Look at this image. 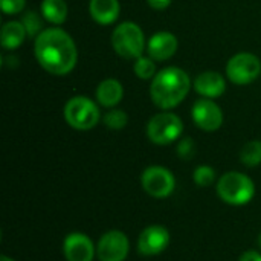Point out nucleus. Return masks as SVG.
I'll return each mask as SVG.
<instances>
[{
	"label": "nucleus",
	"instance_id": "4be33fe9",
	"mask_svg": "<svg viewBox=\"0 0 261 261\" xmlns=\"http://www.w3.org/2000/svg\"><path fill=\"white\" fill-rule=\"evenodd\" d=\"M102 122L107 128L112 130H122L128 122V115L121 109H110L102 118Z\"/></svg>",
	"mask_w": 261,
	"mask_h": 261
},
{
	"label": "nucleus",
	"instance_id": "39448f33",
	"mask_svg": "<svg viewBox=\"0 0 261 261\" xmlns=\"http://www.w3.org/2000/svg\"><path fill=\"white\" fill-rule=\"evenodd\" d=\"M64 119L75 130H90L99 119L101 113L95 101L87 96H72L64 106Z\"/></svg>",
	"mask_w": 261,
	"mask_h": 261
},
{
	"label": "nucleus",
	"instance_id": "20e7f679",
	"mask_svg": "<svg viewBox=\"0 0 261 261\" xmlns=\"http://www.w3.org/2000/svg\"><path fill=\"white\" fill-rule=\"evenodd\" d=\"M112 47L124 60H136L144 55L147 47L145 35L135 21H122L112 32Z\"/></svg>",
	"mask_w": 261,
	"mask_h": 261
},
{
	"label": "nucleus",
	"instance_id": "cd10ccee",
	"mask_svg": "<svg viewBox=\"0 0 261 261\" xmlns=\"http://www.w3.org/2000/svg\"><path fill=\"white\" fill-rule=\"evenodd\" d=\"M0 261H15V260L9 258V257H6V255H2V257H0Z\"/></svg>",
	"mask_w": 261,
	"mask_h": 261
},
{
	"label": "nucleus",
	"instance_id": "393cba45",
	"mask_svg": "<svg viewBox=\"0 0 261 261\" xmlns=\"http://www.w3.org/2000/svg\"><path fill=\"white\" fill-rule=\"evenodd\" d=\"M0 5L6 15H14V14H20L24 9L26 0H0Z\"/></svg>",
	"mask_w": 261,
	"mask_h": 261
},
{
	"label": "nucleus",
	"instance_id": "dca6fc26",
	"mask_svg": "<svg viewBox=\"0 0 261 261\" xmlns=\"http://www.w3.org/2000/svg\"><path fill=\"white\" fill-rule=\"evenodd\" d=\"M122 96H124V87L115 78H107L101 81L95 92V98L98 104L106 109H115V106H118L122 101Z\"/></svg>",
	"mask_w": 261,
	"mask_h": 261
},
{
	"label": "nucleus",
	"instance_id": "2eb2a0df",
	"mask_svg": "<svg viewBox=\"0 0 261 261\" xmlns=\"http://www.w3.org/2000/svg\"><path fill=\"white\" fill-rule=\"evenodd\" d=\"M89 12L98 24L107 26L118 20L121 5L119 0H90Z\"/></svg>",
	"mask_w": 261,
	"mask_h": 261
},
{
	"label": "nucleus",
	"instance_id": "c85d7f7f",
	"mask_svg": "<svg viewBox=\"0 0 261 261\" xmlns=\"http://www.w3.org/2000/svg\"><path fill=\"white\" fill-rule=\"evenodd\" d=\"M258 248L261 249V234H260V237H258Z\"/></svg>",
	"mask_w": 261,
	"mask_h": 261
},
{
	"label": "nucleus",
	"instance_id": "b1692460",
	"mask_svg": "<svg viewBox=\"0 0 261 261\" xmlns=\"http://www.w3.org/2000/svg\"><path fill=\"white\" fill-rule=\"evenodd\" d=\"M176 151H177V156L180 159L190 161V159H193V156L196 153V144H194V141L190 136H184V138L179 139Z\"/></svg>",
	"mask_w": 261,
	"mask_h": 261
},
{
	"label": "nucleus",
	"instance_id": "f03ea898",
	"mask_svg": "<svg viewBox=\"0 0 261 261\" xmlns=\"http://www.w3.org/2000/svg\"><path fill=\"white\" fill-rule=\"evenodd\" d=\"M191 78L190 75L176 66L161 69L151 80L150 96L156 107L162 110H171L177 107L190 93Z\"/></svg>",
	"mask_w": 261,
	"mask_h": 261
},
{
	"label": "nucleus",
	"instance_id": "ddd939ff",
	"mask_svg": "<svg viewBox=\"0 0 261 261\" xmlns=\"http://www.w3.org/2000/svg\"><path fill=\"white\" fill-rule=\"evenodd\" d=\"M179 47V41L174 34L168 31H159L153 34L147 41V54L154 61L170 60Z\"/></svg>",
	"mask_w": 261,
	"mask_h": 261
},
{
	"label": "nucleus",
	"instance_id": "412c9836",
	"mask_svg": "<svg viewBox=\"0 0 261 261\" xmlns=\"http://www.w3.org/2000/svg\"><path fill=\"white\" fill-rule=\"evenodd\" d=\"M43 20H44V17L40 15L38 12H35V11H28V12L23 14V17H21L20 21L23 23L28 37H38V35L44 31V29H43Z\"/></svg>",
	"mask_w": 261,
	"mask_h": 261
},
{
	"label": "nucleus",
	"instance_id": "4468645a",
	"mask_svg": "<svg viewBox=\"0 0 261 261\" xmlns=\"http://www.w3.org/2000/svg\"><path fill=\"white\" fill-rule=\"evenodd\" d=\"M194 90L203 98H219L226 90L225 78L216 70H205L199 73L193 83Z\"/></svg>",
	"mask_w": 261,
	"mask_h": 261
},
{
	"label": "nucleus",
	"instance_id": "423d86ee",
	"mask_svg": "<svg viewBox=\"0 0 261 261\" xmlns=\"http://www.w3.org/2000/svg\"><path fill=\"white\" fill-rule=\"evenodd\" d=\"M147 136L156 145H170L180 139L184 133L182 119L171 112H161L154 115L147 124Z\"/></svg>",
	"mask_w": 261,
	"mask_h": 261
},
{
	"label": "nucleus",
	"instance_id": "0eeeda50",
	"mask_svg": "<svg viewBox=\"0 0 261 261\" xmlns=\"http://www.w3.org/2000/svg\"><path fill=\"white\" fill-rule=\"evenodd\" d=\"M141 185L148 196L154 199H167L176 190V177L168 168L151 165L142 171Z\"/></svg>",
	"mask_w": 261,
	"mask_h": 261
},
{
	"label": "nucleus",
	"instance_id": "bb28decb",
	"mask_svg": "<svg viewBox=\"0 0 261 261\" xmlns=\"http://www.w3.org/2000/svg\"><path fill=\"white\" fill-rule=\"evenodd\" d=\"M239 261H261V252L258 251H246L240 255Z\"/></svg>",
	"mask_w": 261,
	"mask_h": 261
},
{
	"label": "nucleus",
	"instance_id": "1a4fd4ad",
	"mask_svg": "<svg viewBox=\"0 0 261 261\" xmlns=\"http://www.w3.org/2000/svg\"><path fill=\"white\" fill-rule=\"evenodd\" d=\"M130 252L128 237L118 229L107 231L96 245V257L99 261H124Z\"/></svg>",
	"mask_w": 261,
	"mask_h": 261
},
{
	"label": "nucleus",
	"instance_id": "f8f14e48",
	"mask_svg": "<svg viewBox=\"0 0 261 261\" xmlns=\"http://www.w3.org/2000/svg\"><path fill=\"white\" fill-rule=\"evenodd\" d=\"M63 254L67 261H93L96 257V246L89 236L70 232L63 240Z\"/></svg>",
	"mask_w": 261,
	"mask_h": 261
},
{
	"label": "nucleus",
	"instance_id": "a878e982",
	"mask_svg": "<svg viewBox=\"0 0 261 261\" xmlns=\"http://www.w3.org/2000/svg\"><path fill=\"white\" fill-rule=\"evenodd\" d=\"M173 0H147V3L150 5V8L156 9V11H162L167 9L171 5Z\"/></svg>",
	"mask_w": 261,
	"mask_h": 261
},
{
	"label": "nucleus",
	"instance_id": "6ab92c4d",
	"mask_svg": "<svg viewBox=\"0 0 261 261\" xmlns=\"http://www.w3.org/2000/svg\"><path fill=\"white\" fill-rule=\"evenodd\" d=\"M240 162L246 167H257L261 164V141H249L240 151Z\"/></svg>",
	"mask_w": 261,
	"mask_h": 261
},
{
	"label": "nucleus",
	"instance_id": "f257e3e1",
	"mask_svg": "<svg viewBox=\"0 0 261 261\" xmlns=\"http://www.w3.org/2000/svg\"><path fill=\"white\" fill-rule=\"evenodd\" d=\"M34 54L38 64L52 75H67L78 60L73 38L61 28H47L35 37Z\"/></svg>",
	"mask_w": 261,
	"mask_h": 261
},
{
	"label": "nucleus",
	"instance_id": "9b49d317",
	"mask_svg": "<svg viewBox=\"0 0 261 261\" xmlns=\"http://www.w3.org/2000/svg\"><path fill=\"white\" fill-rule=\"evenodd\" d=\"M191 118L203 132H216L223 124V112L211 98H200L193 104Z\"/></svg>",
	"mask_w": 261,
	"mask_h": 261
},
{
	"label": "nucleus",
	"instance_id": "7ed1b4c3",
	"mask_svg": "<svg viewBox=\"0 0 261 261\" xmlns=\"http://www.w3.org/2000/svg\"><path fill=\"white\" fill-rule=\"evenodd\" d=\"M216 191L226 205L243 206L255 197V184L245 173L228 171L217 180Z\"/></svg>",
	"mask_w": 261,
	"mask_h": 261
},
{
	"label": "nucleus",
	"instance_id": "aec40b11",
	"mask_svg": "<svg viewBox=\"0 0 261 261\" xmlns=\"http://www.w3.org/2000/svg\"><path fill=\"white\" fill-rule=\"evenodd\" d=\"M133 72L138 78L141 80H153L156 76V61L151 57H139L135 60L133 64Z\"/></svg>",
	"mask_w": 261,
	"mask_h": 261
},
{
	"label": "nucleus",
	"instance_id": "a211bd4d",
	"mask_svg": "<svg viewBox=\"0 0 261 261\" xmlns=\"http://www.w3.org/2000/svg\"><path fill=\"white\" fill-rule=\"evenodd\" d=\"M41 15L46 21L52 24H61L67 18V3L64 0H43L41 2Z\"/></svg>",
	"mask_w": 261,
	"mask_h": 261
},
{
	"label": "nucleus",
	"instance_id": "f3484780",
	"mask_svg": "<svg viewBox=\"0 0 261 261\" xmlns=\"http://www.w3.org/2000/svg\"><path fill=\"white\" fill-rule=\"evenodd\" d=\"M26 35L28 34H26V29L21 21H17V20L6 21L2 26V32H0V41H2L3 49H6V50L17 49L24 41Z\"/></svg>",
	"mask_w": 261,
	"mask_h": 261
},
{
	"label": "nucleus",
	"instance_id": "9d476101",
	"mask_svg": "<svg viewBox=\"0 0 261 261\" xmlns=\"http://www.w3.org/2000/svg\"><path fill=\"white\" fill-rule=\"evenodd\" d=\"M171 243L170 231L162 225L147 226L138 237V251L144 257H156L162 254Z\"/></svg>",
	"mask_w": 261,
	"mask_h": 261
},
{
	"label": "nucleus",
	"instance_id": "6e6552de",
	"mask_svg": "<svg viewBox=\"0 0 261 261\" xmlns=\"http://www.w3.org/2000/svg\"><path fill=\"white\" fill-rule=\"evenodd\" d=\"M261 75L260 58L249 52H240L229 58L226 64V76L237 86L254 83Z\"/></svg>",
	"mask_w": 261,
	"mask_h": 261
},
{
	"label": "nucleus",
	"instance_id": "5701e85b",
	"mask_svg": "<svg viewBox=\"0 0 261 261\" xmlns=\"http://www.w3.org/2000/svg\"><path fill=\"white\" fill-rule=\"evenodd\" d=\"M217 179V174H216V170L210 165H199L194 173H193V180L196 185L205 188V187H210L216 182Z\"/></svg>",
	"mask_w": 261,
	"mask_h": 261
}]
</instances>
